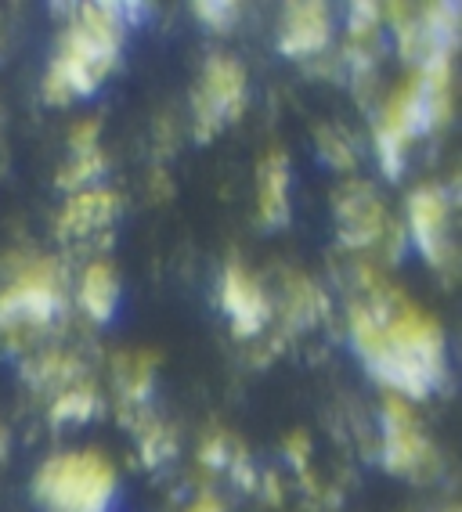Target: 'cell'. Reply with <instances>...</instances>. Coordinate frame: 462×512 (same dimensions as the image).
Returning <instances> with one entry per match:
<instances>
[{
    "instance_id": "obj_1",
    "label": "cell",
    "mask_w": 462,
    "mask_h": 512,
    "mask_svg": "<svg viewBox=\"0 0 462 512\" xmlns=\"http://www.w3.org/2000/svg\"><path fill=\"white\" fill-rule=\"evenodd\" d=\"M365 271V267H361ZM365 293L354 296L347 307L351 343L361 365L376 383L401 401H423L444 383V332L434 314L398 293L394 285L379 282L372 271L361 275Z\"/></svg>"
},
{
    "instance_id": "obj_2",
    "label": "cell",
    "mask_w": 462,
    "mask_h": 512,
    "mask_svg": "<svg viewBox=\"0 0 462 512\" xmlns=\"http://www.w3.org/2000/svg\"><path fill=\"white\" fill-rule=\"evenodd\" d=\"M116 494L120 476L102 451H58L33 476V498L44 512H112Z\"/></svg>"
},
{
    "instance_id": "obj_3",
    "label": "cell",
    "mask_w": 462,
    "mask_h": 512,
    "mask_svg": "<svg viewBox=\"0 0 462 512\" xmlns=\"http://www.w3.org/2000/svg\"><path fill=\"white\" fill-rule=\"evenodd\" d=\"M62 307H65L62 267L51 256H33L0 289V332L4 336H19V332L51 329L62 318Z\"/></svg>"
},
{
    "instance_id": "obj_4",
    "label": "cell",
    "mask_w": 462,
    "mask_h": 512,
    "mask_svg": "<svg viewBox=\"0 0 462 512\" xmlns=\"http://www.w3.org/2000/svg\"><path fill=\"white\" fill-rule=\"evenodd\" d=\"M246 94H250V80H246V65L231 55H210L203 65V80L195 87L192 98V116H195V138L210 141L224 123L239 119L246 109Z\"/></svg>"
},
{
    "instance_id": "obj_5",
    "label": "cell",
    "mask_w": 462,
    "mask_h": 512,
    "mask_svg": "<svg viewBox=\"0 0 462 512\" xmlns=\"http://www.w3.org/2000/svg\"><path fill=\"white\" fill-rule=\"evenodd\" d=\"M123 33H127V22H123L120 4H84L65 29L62 55L84 62L105 80L112 65L120 62Z\"/></svg>"
},
{
    "instance_id": "obj_6",
    "label": "cell",
    "mask_w": 462,
    "mask_h": 512,
    "mask_svg": "<svg viewBox=\"0 0 462 512\" xmlns=\"http://www.w3.org/2000/svg\"><path fill=\"white\" fill-rule=\"evenodd\" d=\"M379 426H383V466L398 476H426L437 466L434 444L423 433V426L416 422L408 401L401 397H387L383 404V415H379Z\"/></svg>"
},
{
    "instance_id": "obj_7",
    "label": "cell",
    "mask_w": 462,
    "mask_h": 512,
    "mask_svg": "<svg viewBox=\"0 0 462 512\" xmlns=\"http://www.w3.org/2000/svg\"><path fill=\"white\" fill-rule=\"evenodd\" d=\"M408 238L430 267L452 260V202L437 184H423L408 195Z\"/></svg>"
},
{
    "instance_id": "obj_8",
    "label": "cell",
    "mask_w": 462,
    "mask_h": 512,
    "mask_svg": "<svg viewBox=\"0 0 462 512\" xmlns=\"http://www.w3.org/2000/svg\"><path fill=\"white\" fill-rule=\"evenodd\" d=\"M336 231H340V242L347 249L383 246V238H387V210H383L379 195L372 192V184H343L340 195H336Z\"/></svg>"
},
{
    "instance_id": "obj_9",
    "label": "cell",
    "mask_w": 462,
    "mask_h": 512,
    "mask_svg": "<svg viewBox=\"0 0 462 512\" xmlns=\"http://www.w3.org/2000/svg\"><path fill=\"white\" fill-rule=\"evenodd\" d=\"M221 311L228 314L231 332L239 339L260 336L271 321V300L264 285L246 271L242 264H228L221 278Z\"/></svg>"
},
{
    "instance_id": "obj_10",
    "label": "cell",
    "mask_w": 462,
    "mask_h": 512,
    "mask_svg": "<svg viewBox=\"0 0 462 512\" xmlns=\"http://www.w3.org/2000/svg\"><path fill=\"white\" fill-rule=\"evenodd\" d=\"M333 44V15L325 4L300 0L289 4L278 26V51L286 58H315Z\"/></svg>"
},
{
    "instance_id": "obj_11",
    "label": "cell",
    "mask_w": 462,
    "mask_h": 512,
    "mask_svg": "<svg viewBox=\"0 0 462 512\" xmlns=\"http://www.w3.org/2000/svg\"><path fill=\"white\" fill-rule=\"evenodd\" d=\"M76 303L94 325H109L120 307V278L109 260H91L76 282Z\"/></svg>"
},
{
    "instance_id": "obj_12",
    "label": "cell",
    "mask_w": 462,
    "mask_h": 512,
    "mask_svg": "<svg viewBox=\"0 0 462 512\" xmlns=\"http://www.w3.org/2000/svg\"><path fill=\"white\" fill-rule=\"evenodd\" d=\"M116 210H120V199L109 188H87V192H80L65 206L62 220H58V231L65 238H91L102 228H109Z\"/></svg>"
},
{
    "instance_id": "obj_13",
    "label": "cell",
    "mask_w": 462,
    "mask_h": 512,
    "mask_svg": "<svg viewBox=\"0 0 462 512\" xmlns=\"http://www.w3.org/2000/svg\"><path fill=\"white\" fill-rule=\"evenodd\" d=\"M98 83L102 76L87 69L84 62H76V58L62 55L58 51L55 62L47 65V76H44V98L51 105H65V101H76V98H91L98 91Z\"/></svg>"
},
{
    "instance_id": "obj_14",
    "label": "cell",
    "mask_w": 462,
    "mask_h": 512,
    "mask_svg": "<svg viewBox=\"0 0 462 512\" xmlns=\"http://www.w3.org/2000/svg\"><path fill=\"white\" fill-rule=\"evenodd\" d=\"M260 224L264 228H282L289 220V159L282 152H271L260 163Z\"/></svg>"
},
{
    "instance_id": "obj_15",
    "label": "cell",
    "mask_w": 462,
    "mask_h": 512,
    "mask_svg": "<svg viewBox=\"0 0 462 512\" xmlns=\"http://www.w3.org/2000/svg\"><path fill=\"white\" fill-rule=\"evenodd\" d=\"M98 412V394L91 383H73L65 386L62 394L51 401V422L55 426H80V422L94 419Z\"/></svg>"
},
{
    "instance_id": "obj_16",
    "label": "cell",
    "mask_w": 462,
    "mask_h": 512,
    "mask_svg": "<svg viewBox=\"0 0 462 512\" xmlns=\"http://www.w3.org/2000/svg\"><path fill=\"white\" fill-rule=\"evenodd\" d=\"M152 368H156V357L138 354V357H120L116 361V383H120V394L130 404H145L152 394Z\"/></svg>"
},
{
    "instance_id": "obj_17",
    "label": "cell",
    "mask_w": 462,
    "mask_h": 512,
    "mask_svg": "<svg viewBox=\"0 0 462 512\" xmlns=\"http://www.w3.org/2000/svg\"><path fill=\"white\" fill-rule=\"evenodd\" d=\"M26 375L37 386H58V390H62V386L80 383L84 365H80L73 354H40V357H33V365L26 368Z\"/></svg>"
},
{
    "instance_id": "obj_18",
    "label": "cell",
    "mask_w": 462,
    "mask_h": 512,
    "mask_svg": "<svg viewBox=\"0 0 462 512\" xmlns=\"http://www.w3.org/2000/svg\"><path fill=\"white\" fill-rule=\"evenodd\" d=\"M141 462L145 466H152V469H159V466H167L170 458H174V437H170V430L163 426V422H141Z\"/></svg>"
},
{
    "instance_id": "obj_19",
    "label": "cell",
    "mask_w": 462,
    "mask_h": 512,
    "mask_svg": "<svg viewBox=\"0 0 462 512\" xmlns=\"http://www.w3.org/2000/svg\"><path fill=\"white\" fill-rule=\"evenodd\" d=\"M102 177H105V156L102 152H84V156H73V163L58 174V184L76 192V188H98Z\"/></svg>"
},
{
    "instance_id": "obj_20",
    "label": "cell",
    "mask_w": 462,
    "mask_h": 512,
    "mask_svg": "<svg viewBox=\"0 0 462 512\" xmlns=\"http://www.w3.org/2000/svg\"><path fill=\"white\" fill-rule=\"evenodd\" d=\"M325 311V300L307 278H289V321L296 325H311Z\"/></svg>"
},
{
    "instance_id": "obj_21",
    "label": "cell",
    "mask_w": 462,
    "mask_h": 512,
    "mask_svg": "<svg viewBox=\"0 0 462 512\" xmlns=\"http://www.w3.org/2000/svg\"><path fill=\"white\" fill-rule=\"evenodd\" d=\"M379 22H383V8H379V4H369V0H361V4H351V11H347V29H351V44H369V40H376Z\"/></svg>"
},
{
    "instance_id": "obj_22",
    "label": "cell",
    "mask_w": 462,
    "mask_h": 512,
    "mask_svg": "<svg viewBox=\"0 0 462 512\" xmlns=\"http://www.w3.org/2000/svg\"><path fill=\"white\" fill-rule=\"evenodd\" d=\"M318 152H322L325 163L336 166V170H351V166H354V148H351V141L343 138L340 130H333V127H322V130H318Z\"/></svg>"
},
{
    "instance_id": "obj_23",
    "label": "cell",
    "mask_w": 462,
    "mask_h": 512,
    "mask_svg": "<svg viewBox=\"0 0 462 512\" xmlns=\"http://www.w3.org/2000/svg\"><path fill=\"white\" fill-rule=\"evenodd\" d=\"M195 19L203 22L206 29L228 33V29L239 22V4H231V0H199V4H195Z\"/></svg>"
},
{
    "instance_id": "obj_24",
    "label": "cell",
    "mask_w": 462,
    "mask_h": 512,
    "mask_svg": "<svg viewBox=\"0 0 462 512\" xmlns=\"http://www.w3.org/2000/svg\"><path fill=\"white\" fill-rule=\"evenodd\" d=\"M231 458H235V451H231L228 437H206L203 440V448H199V462H203L206 469H228L231 466Z\"/></svg>"
},
{
    "instance_id": "obj_25",
    "label": "cell",
    "mask_w": 462,
    "mask_h": 512,
    "mask_svg": "<svg viewBox=\"0 0 462 512\" xmlns=\"http://www.w3.org/2000/svg\"><path fill=\"white\" fill-rule=\"evenodd\" d=\"M73 156H84V152H98V123H76L73 138H69Z\"/></svg>"
},
{
    "instance_id": "obj_26",
    "label": "cell",
    "mask_w": 462,
    "mask_h": 512,
    "mask_svg": "<svg viewBox=\"0 0 462 512\" xmlns=\"http://www.w3.org/2000/svg\"><path fill=\"white\" fill-rule=\"evenodd\" d=\"M286 455H289V462H293V466L300 469V473H307V455H311V444H307L304 433H296V437H289Z\"/></svg>"
},
{
    "instance_id": "obj_27",
    "label": "cell",
    "mask_w": 462,
    "mask_h": 512,
    "mask_svg": "<svg viewBox=\"0 0 462 512\" xmlns=\"http://www.w3.org/2000/svg\"><path fill=\"white\" fill-rule=\"evenodd\" d=\"M185 512H224V502L217 498V494H199Z\"/></svg>"
},
{
    "instance_id": "obj_28",
    "label": "cell",
    "mask_w": 462,
    "mask_h": 512,
    "mask_svg": "<svg viewBox=\"0 0 462 512\" xmlns=\"http://www.w3.org/2000/svg\"><path fill=\"white\" fill-rule=\"evenodd\" d=\"M8 444H11V433H8V426L0 422V458L8 455Z\"/></svg>"
},
{
    "instance_id": "obj_29",
    "label": "cell",
    "mask_w": 462,
    "mask_h": 512,
    "mask_svg": "<svg viewBox=\"0 0 462 512\" xmlns=\"http://www.w3.org/2000/svg\"><path fill=\"white\" fill-rule=\"evenodd\" d=\"M452 512H455V509H452Z\"/></svg>"
}]
</instances>
